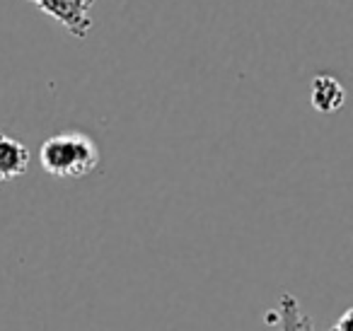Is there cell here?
<instances>
[{
    "instance_id": "obj_1",
    "label": "cell",
    "mask_w": 353,
    "mask_h": 331,
    "mask_svg": "<svg viewBox=\"0 0 353 331\" xmlns=\"http://www.w3.org/2000/svg\"><path fill=\"white\" fill-rule=\"evenodd\" d=\"M99 148L90 136L78 131L56 133L39 148V162L46 174L61 179H83L99 167Z\"/></svg>"
},
{
    "instance_id": "obj_2",
    "label": "cell",
    "mask_w": 353,
    "mask_h": 331,
    "mask_svg": "<svg viewBox=\"0 0 353 331\" xmlns=\"http://www.w3.org/2000/svg\"><path fill=\"white\" fill-rule=\"evenodd\" d=\"M44 15L63 25L78 39H85L92 30V8L97 0H30Z\"/></svg>"
},
{
    "instance_id": "obj_3",
    "label": "cell",
    "mask_w": 353,
    "mask_h": 331,
    "mask_svg": "<svg viewBox=\"0 0 353 331\" xmlns=\"http://www.w3.org/2000/svg\"><path fill=\"white\" fill-rule=\"evenodd\" d=\"M310 90H312L310 102H312L314 112H319V114L341 112L343 102H346V90H343V85L339 83L334 75H329V73L314 75Z\"/></svg>"
},
{
    "instance_id": "obj_4",
    "label": "cell",
    "mask_w": 353,
    "mask_h": 331,
    "mask_svg": "<svg viewBox=\"0 0 353 331\" xmlns=\"http://www.w3.org/2000/svg\"><path fill=\"white\" fill-rule=\"evenodd\" d=\"M30 170V150L17 138L0 133V184L12 181Z\"/></svg>"
},
{
    "instance_id": "obj_5",
    "label": "cell",
    "mask_w": 353,
    "mask_h": 331,
    "mask_svg": "<svg viewBox=\"0 0 353 331\" xmlns=\"http://www.w3.org/2000/svg\"><path fill=\"white\" fill-rule=\"evenodd\" d=\"M279 321L281 331H314L312 319L303 312L298 297L283 292L279 300Z\"/></svg>"
},
{
    "instance_id": "obj_6",
    "label": "cell",
    "mask_w": 353,
    "mask_h": 331,
    "mask_svg": "<svg viewBox=\"0 0 353 331\" xmlns=\"http://www.w3.org/2000/svg\"><path fill=\"white\" fill-rule=\"evenodd\" d=\"M329 331H353V310H351V307H348V310L339 317V321Z\"/></svg>"
}]
</instances>
